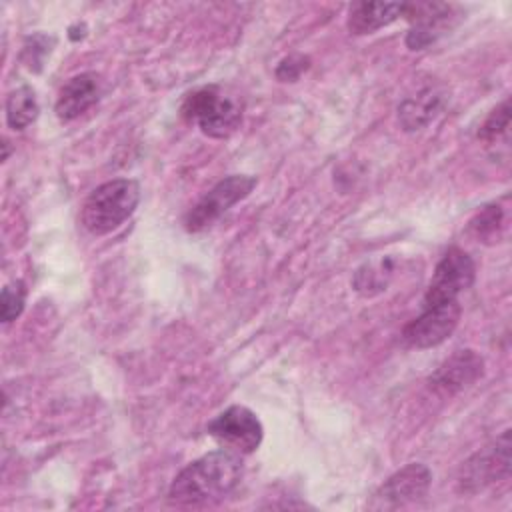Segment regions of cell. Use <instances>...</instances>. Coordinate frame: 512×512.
<instances>
[{"mask_svg":"<svg viewBox=\"0 0 512 512\" xmlns=\"http://www.w3.org/2000/svg\"><path fill=\"white\" fill-rule=\"evenodd\" d=\"M40 106L30 86H18L6 98V122L14 130L28 128L38 118Z\"/></svg>","mask_w":512,"mask_h":512,"instance_id":"5bb4252c","label":"cell"},{"mask_svg":"<svg viewBox=\"0 0 512 512\" xmlns=\"http://www.w3.org/2000/svg\"><path fill=\"white\" fill-rule=\"evenodd\" d=\"M444 94L436 88H424L418 94L406 98L398 106V120L404 130L414 132L428 126L442 110Z\"/></svg>","mask_w":512,"mask_h":512,"instance_id":"4fadbf2b","label":"cell"},{"mask_svg":"<svg viewBox=\"0 0 512 512\" xmlns=\"http://www.w3.org/2000/svg\"><path fill=\"white\" fill-rule=\"evenodd\" d=\"M182 114L186 120L198 124L206 136L228 138L242 122V104L220 86H206L186 98Z\"/></svg>","mask_w":512,"mask_h":512,"instance_id":"3957f363","label":"cell"},{"mask_svg":"<svg viewBox=\"0 0 512 512\" xmlns=\"http://www.w3.org/2000/svg\"><path fill=\"white\" fill-rule=\"evenodd\" d=\"M474 276V260L462 248H450L436 264V270L424 294V306L458 300V296L472 286Z\"/></svg>","mask_w":512,"mask_h":512,"instance_id":"52a82bcc","label":"cell"},{"mask_svg":"<svg viewBox=\"0 0 512 512\" xmlns=\"http://www.w3.org/2000/svg\"><path fill=\"white\" fill-rule=\"evenodd\" d=\"M26 304V286L22 280L10 282L2 288V296H0V314H2V322H12L16 320Z\"/></svg>","mask_w":512,"mask_h":512,"instance_id":"2e32d148","label":"cell"},{"mask_svg":"<svg viewBox=\"0 0 512 512\" xmlns=\"http://www.w3.org/2000/svg\"><path fill=\"white\" fill-rule=\"evenodd\" d=\"M432 484V472L420 462L406 464L394 472L372 496V510H398L422 500Z\"/></svg>","mask_w":512,"mask_h":512,"instance_id":"ba28073f","label":"cell"},{"mask_svg":"<svg viewBox=\"0 0 512 512\" xmlns=\"http://www.w3.org/2000/svg\"><path fill=\"white\" fill-rule=\"evenodd\" d=\"M470 234L478 242H494L498 238V230L502 228V210L496 204L484 206L472 220H470Z\"/></svg>","mask_w":512,"mask_h":512,"instance_id":"9a60e30c","label":"cell"},{"mask_svg":"<svg viewBox=\"0 0 512 512\" xmlns=\"http://www.w3.org/2000/svg\"><path fill=\"white\" fill-rule=\"evenodd\" d=\"M308 68V58L304 56H288L284 58L278 68H276V76L282 82H294L300 78V74Z\"/></svg>","mask_w":512,"mask_h":512,"instance_id":"ac0fdd59","label":"cell"},{"mask_svg":"<svg viewBox=\"0 0 512 512\" xmlns=\"http://www.w3.org/2000/svg\"><path fill=\"white\" fill-rule=\"evenodd\" d=\"M98 96H100V82L94 72H82L78 76H72L62 86L56 98V106H54L56 116L62 122L76 120L98 102Z\"/></svg>","mask_w":512,"mask_h":512,"instance_id":"8fae6325","label":"cell"},{"mask_svg":"<svg viewBox=\"0 0 512 512\" xmlns=\"http://www.w3.org/2000/svg\"><path fill=\"white\" fill-rule=\"evenodd\" d=\"M510 476V430H504L492 444L474 452L458 474V488L466 494H476L494 482Z\"/></svg>","mask_w":512,"mask_h":512,"instance_id":"277c9868","label":"cell"},{"mask_svg":"<svg viewBox=\"0 0 512 512\" xmlns=\"http://www.w3.org/2000/svg\"><path fill=\"white\" fill-rule=\"evenodd\" d=\"M242 478L240 454L226 448L208 452L182 468L168 488V502L178 508H202L224 500Z\"/></svg>","mask_w":512,"mask_h":512,"instance_id":"6da1fadb","label":"cell"},{"mask_svg":"<svg viewBox=\"0 0 512 512\" xmlns=\"http://www.w3.org/2000/svg\"><path fill=\"white\" fill-rule=\"evenodd\" d=\"M256 186V178L248 174H232L220 180L212 190H208L198 204L186 216V230L200 232L212 226L224 212L234 204L244 200Z\"/></svg>","mask_w":512,"mask_h":512,"instance_id":"8992f818","label":"cell"},{"mask_svg":"<svg viewBox=\"0 0 512 512\" xmlns=\"http://www.w3.org/2000/svg\"><path fill=\"white\" fill-rule=\"evenodd\" d=\"M460 302H444L434 306H424L422 314L408 322L402 330V340L408 348L426 350L442 344L452 336L460 322Z\"/></svg>","mask_w":512,"mask_h":512,"instance_id":"9c48e42d","label":"cell"},{"mask_svg":"<svg viewBox=\"0 0 512 512\" xmlns=\"http://www.w3.org/2000/svg\"><path fill=\"white\" fill-rule=\"evenodd\" d=\"M208 434L226 450L234 454H252L258 450L264 438V428L260 418L246 406L234 404L220 412L206 426Z\"/></svg>","mask_w":512,"mask_h":512,"instance_id":"5b68a950","label":"cell"},{"mask_svg":"<svg viewBox=\"0 0 512 512\" xmlns=\"http://www.w3.org/2000/svg\"><path fill=\"white\" fill-rule=\"evenodd\" d=\"M140 202V186L130 178H116L100 184L90 192L82 206V226L94 234L104 236L122 226Z\"/></svg>","mask_w":512,"mask_h":512,"instance_id":"7a4b0ae2","label":"cell"},{"mask_svg":"<svg viewBox=\"0 0 512 512\" xmlns=\"http://www.w3.org/2000/svg\"><path fill=\"white\" fill-rule=\"evenodd\" d=\"M402 6L398 2H354L348 10V30L356 36L372 34L402 16Z\"/></svg>","mask_w":512,"mask_h":512,"instance_id":"7c38bea8","label":"cell"},{"mask_svg":"<svg viewBox=\"0 0 512 512\" xmlns=\"http://www.w3.org/2000/svg\"><path fill=\"white\" fill-rule=\"evenodd\" d=\"M482 372H484V360L478 352L470 348L456 350L430 376V386L434 392L442 396H452L468 388L470 384H474L482 376Z\"/></svg>","mask_w":512,"mask_h":512,"instance_id":"30bf717a","label":"cell"},{"mask_svg":"<svg viewBox=\"0 0 512 512\" xmlns=\"http://www.w3.org/2000/svg\"><path fill=\"white\" fill-rule=\"evenodd\" d=\"M508 124H510V100H504L500 106H496L488 114V118L480 126L478 138L488 142V144H492V142H496L508 130Z\"/></svg>","mask_w":512,"mask_h":512,"instance_id":"e0dca14e","label":"cell"}]
</instances>
